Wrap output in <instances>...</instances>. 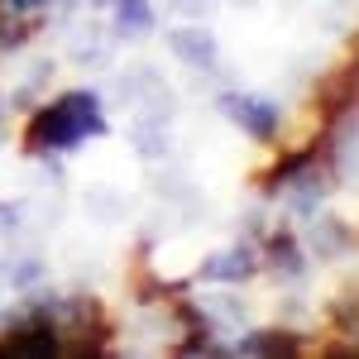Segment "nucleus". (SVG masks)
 Returning <instances> with one entry per match:
<instances>
[{"label": "nucleus", "mask_w": 359, "mask_h": 359, "mask_svg": "<svg viewBox=\"0 0 359 359\" xmlns=\"http://www.w3.org/2000/svg\"><path fill=\"white\" fill-rule=\"evenodd\" d=\"M340 245H345V230L335 221H316V254H335Z\"/></svg>", "instance_id": "obj_11"}, {"label": "nucleus", "mask_w": 359, "mask_h": 359, "mask_svg": "<svg viewBox=\"0 0 359 359\" xmlns=\"http://www.w3.org/2000/svg\"><path fill=\"white\" fill-rule=\"evenodd\" d=\"M221 115L230 120V125H240L249 139H273L278 120H283L278 101H269V96H249V91H225L221 96Z\"/></svg>", "instance_id": "obj_2"}, {"label": "nucleus", "mask_w": 359, "mask_h": 359, "mask_svg": "<svg viewBox=\"0 0 359 359\" xmlns=\"http://www.w3.org/2000/svg\"><path fill=\"white\" fill-rule=\"evenodd\" d=\"M269 269L283 278H297L306 269V259H302V245L292 240V235H273L269 240Z\"/></svg>", "instance_id": "obj_7"}, {"label": "nucleus", "mask_w": 359, "mask_h": 359, "mask_svg": "<svg viewBox=\"0 0 359 359\" xmlns=\"http://www.w3.org/2000/svg\"><path fill=\"white\" fill-rule=\"evenodd\" d=\"M254 269H259L254 249H249V245H235V249H221V254H211V259L201 264V278H206V283H245Z\"/></svg>", "instance_id": "obj_5"}, {"label": "nucleus", "mask_w": 359, "mask_h": 359, "mask_svg": "<svg viewBox=\"0 0 359 359\" xmlns=\"http://www.w3.org/2000/svg\"><path fill=\"white\" fill-rule=\"evenodd\" d=\"M135 139H139V154H144V158H158V154H168V135L158 130V125H139Z\"/></svg>", "instance_id": "obj_10"}, {"label": "nucleus", "mask_w": 359, "mask_h": 359, "mask_svg": "<svg viewBox=\"0 0 359 359\" xmlns=\"http://www.w3.org/2000/svg\"><path fill=\"white\" fill-rule=\"evenodd\" d=\"M39 278H43V264H39V259H20V264H10V283H15V287H34Z\"/></svg>", "instance_id": "obj_12"}, {"label": "nucleus", "mask_w": 359, "mask_h": 359, "mask_svg": "<svg viewBox=\"0 0 359 359\" xmlns=\"http://www.w3.org/2000/svg\"><path fill=\"white\" fill-rule=\"evenodd\" d=\"M115 29L130 34V39H144L154 29V10L149 0H115Z\"/></svg>", "instance_id": "obj_8"}, {"label": "nucleus", "mask_w": 359, "mask_h": 359, "mask_svg": "<svg viewBox=\"0 0 359 359\" xmlns=\"http://www.w3.org/2000/svg\"><path fill=\"white\" fill-rule=\"evenodd\" d=\"M101 135H106L101 96L96 91H67L53 106L34 111L25 144H29V154H62V149H77L82 139H101Z\"/></svg>", "instance_id": "obj_1"}, {"label": "nucleus", "mask_w": 359, "mask_h": 359, "mask_svg": "<svg viewBox=\"0 0 359 359\" xmlns=\"http://www.w3.org/2000/svg\"><path fill=\"white\" fill-rule=\"evenodd\" d=\"M168 5H172L177 15H187V20H201V15H206L216 0H168Z\"/></svg>", "instance_id": "obj_13"}, {"label": "nucleus", "mask_w": 359, "mask_h": 359, "mask_svg": "<svg viewBox=\"0 0 359 359\" xmlns=\"http://www.w3.org/2000/svg\"><path fill=\"white\" fill-rule=\"evenodd\" d=\"M0 230H20V206H5L0 201Z\"/></svg>", "instance_id": "obj_14"}, {"label": "nucleus", "mask_w": 359, "mask_h": 359, "mask_svg": "<svg viewBox=\"0 0 359 359\" xmlns=\"http://www.w3.org/2000/svg\"><path fill=\"white\" fill-rule=\"evenodd\" d=\"M0 355H15V359H48V355H62V331L53 321L43 326H20L0 340Z\"/></svg>", "instance_id": "obj_3"}, {"label": "nucleus", "mask_w": 359, "mask_h": 359, "mask_svg": "<svg viewBox=\"0 0 359 359\" xmlns=\"http://www.w3.org/2000/svg\"><path fill=\"white\" fill-rule=\"evenodd\" d=\"M302 340L292 331H249L235 340V355H297Z\"/></svg>", "instance_id": "obj_6"}, {"label": "nucleus", "mask_w": 359, "mask_h": 359, "mask_svg": "<svg viewBox=\"0 0 359 359\" xmlns=\"http://www.w3.org/2000/svg\"><path fill=\"white\" fill-rule=\"evenodd\" d=\"M168 48L182 57L187 67H196V72H216V62H221V48H216V39H211V29H172L168 34Z\"/></svg>", "instance_id": "obj_4"}, {"label": "nucleus", "mask_w": 359, "mask_h": 359, "mask_svg": "<svg viewBox=\"0 0 359 359\" xmlns=\"http://www.w3.org/2000/svg\"><path fill=\"white\" fill-rule=\"evenodd\" d=\"M29 34H34V29H29V20L20 15V10H15V20H5V15H0V48H20Z\"/></svg>", "instance_id": "obj_9"}]
</instances>
